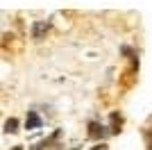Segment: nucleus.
Returning <instances> with one entry per match:
<instances>
[{
	"mask_svg": "<svg viewBox=\"0 0 152 150\" xmlns=\"http://www.w3.org/2000/svg\"><path fill=\"white\" fill-rule=\"evenodd\" d=\"M43 125V121L39 118L37 112H27V121H25V127L27 130H37V127H41Z\"/></svg>",
	"mask_w": 152,
	"mask_h": 150,
	"instance_id": "7ed1b4c3",
	"label": "nucleus"
},
{
	"mask_svg": "<svg viewBox=\"0 0 152 150\" xmlns=\"http://www.w3.org/2000/svg\"><path fill=\"white\" fill-rule=\"evenodd\" d=\"M89 134L93 139H102L104 134H107V127L100 125V123H95V121H91V123H89Z\"/></svg>",
	"mask_w": 152,
	"mask_h": 150,
	"instance_id": "f03ea898",
	"label": "nucleus"
},
{
	"mask_svg": "<svg viewBox=\"0 0 152 150\" xmlns=\"http://www.w3.org/2000/svg\"><path fill=\"white\" fill-rule=\"evenodd\" d=\"M93 150H107V146H104V143H100V146H95Z\"/></svg>",
	"mask_w": 152,
	"mask_h": 150,
	"instance_id": "39448f33",
	"label": "nucleus"
},
{
	"mask_svg": "<svg viewBox=\"0 0 152 150\" xmlns=\"http://www.w3.org/2000/svg\"><path fill=\"white\" fill-rule=\"evenodd\" d=\"M50 30V23H48V21H37V23L32 25V39H43V34L45 32Z\"/></svg>",
	"mask_w": 152,
	"mask_h": 150,
	"instance_id": "f257e3e1",
	"label": "nucleus"
},
{
	"mask_svg": "<svg viewBox=\"0 0 152 150\" xmlns=\"http://www.w3.org/2000/svg\"><path fill=\"white\" fill-rule=\"evenodd\" d=\"M5 132H9V134L18 132V121H16V118H7L5 121Z\"/></svg>",
	"mask_w": 152,
	"mask_h": 150,
	"instance_id": "20e7f679",
	"label": "nucleus"
}]
</instances>
